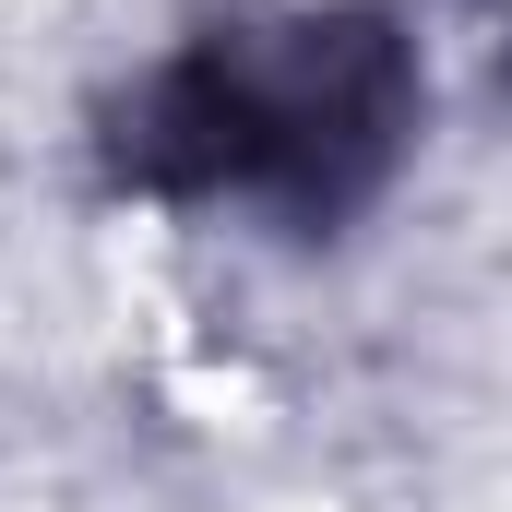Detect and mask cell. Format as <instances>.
<instances>
[{
	"instance_id": "obj_1",
	"label": "cell",
	"mask_w": 512,
	"mask_h": 512,
	"mask_svg": "<svg viewBox=\"0 0 512 512\" xmlns=\"http://www.w3.org/2000/svg\"><path fill=\"white\" fill-rule=\"evenodd\" d=\"M393 131V60L370 48V24H322L286 48H203L179 60L155 96L131 155L179 191H251V203H310L346 167H370Z\"/></svg>"
}]
</instances>
